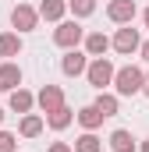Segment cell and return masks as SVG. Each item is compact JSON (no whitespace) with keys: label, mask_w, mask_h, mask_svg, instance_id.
<instances>
[{"label":"cell","mask_w":149,"mask_h":152,"mask_svg":"<svg viewBox=\"0 0 149 152\" xmlns=\"http://www.w3.org/2000/svg\"><path fill=\"white\" fill-rule=\"evenodd\" d=\"M32 106H36V96L32 92H25V88H14L11 92V110L14 113H32Z\"/></svg>","instance_id":"12"},{"label":"cell","mask_w":149,"mask_h":152,"mask_svg":"<svg viewBox=\"0 0 149 152\" xmlns=\"http://www.w3.org/2000/svg\"><path fill=\"white\" fill-rule=\"evenodd\" d=\"M0 88H4V92H14V88H21V67H18L14 60L0 64Z\"/></svg>","instance_id":"9"},{"label":"cell","mask_w":149,"mask_h":152,"mask_svg":"<svg viewBox=\"0 0 149 152\" xmlns=\"http://www.w3.org/2000/svg\"><path fill=\"white\" fill-rule=\"evenodd\" d=\"M110 46L117 50V53H135V50L142 46V39H139V28H131V25L117 28V36L110 39Z\"/></svg>","instance_id":"5"},{"label":"cell","mask_w":149,"mask_h":152,"mask_svg":"<svg viewBox=\"0 0 149 152\" xmlns=\"http://www.w3.org/2000/svg\"><path fill=\"white\" fill-rule=\"evenodd\" d=\"M43 124H46V120L39 113H21V127H18V131H21V138H39V134H43Z\"/></svg>","instance_id":"11"},{"label":"cell","mask_w":149,"mask_h":152,"mask_svg":"<svg viewBox=\"0 0 149 152\" xmlns=\"http://www.w3.org/2000/svg\"><path fill=\"white\" fill-rule=\"evenodd\" d=\"M0 124H4V110H0Z\"/></svg>","instance_id":"27"},{"label":"cell","mask_w":149,"mask_h":152,"mask_svg":"<svg viewBox=\"0 0 149 152\" xmlns=\"http://www.w3.org/2000/svg\"><path fill=\"white\" fill-rule=\"evenodd\" d=\"M64 11H68V0H43L39 4V18H46V21H64Z\"/></svg>","instance_id":"10"},{"label":"cell","mask_w":149,"mask_h":152,"mask_svg":"<svg viewBox=\"0 0 149 152\" xmlns=\"http://www.w3.org/2000/svg\"><path fill=\"white\" fill-rule=\"evenodd\" d=\"M82 39H85V28H82L78 21H57V28H53V42H57L60 50H78Z\"/></svg>","instance_id":"2"},{"label":"cell","mask_w":149,"mask_h":152,"mask_svg":"<svg viewBox=\"0 0 149 152\" xmlns=\"http://www.w3.org/2000/svg\"><path fill=\"white\" fill-rule=\"evenodd\" d=\"M89 53H78V50H68L64 53V60H60V71L68 78H78V75H85V67H89V60H85Z\"/></svg>","instance_id":"7"},{"label":"cell","mask_w":149,"mask_h":152,"mask_svg":"<svg viewBox=\"0 0 149 152\" xmlns=\"http://www.w3.org/2000/svg\"><path fill=\"white\" fill-rule=\"evenodd\" d=\"M142 96H149V75L142 78Z\"/></svg>","instance_id":"24"},{"label":"cell","mask_w":149,"mask_h":152,"mask_svg":"<svg viewBox=\"0 0 149 152\" xmlns=\"http://www.w3.org/2000/svg\"><path fill=\"white\" fill-rule=\"evenodd\" d=\"M142 21H146V28H149V7H146V14H142Z\"/></svg>","instance_id":"25"},{"label":"cell","mask_w":149,"mask_h":152,"mask_svg":"<svg viewBox=\"0 0 149 152\" xmlns=\"http://www.w3.org/2000/svg\"><path fill=\"white\" fill-rule=\"evenodd\" d=\"M36 103H39V110H43V113H53L57 106H64V92H60L57 85H46V88L36 96Z\"/></svg>","instance_id":"8"},{"label":"cell","mask_w":149,"mask_h":152,"mask_svg":"<svg viewBox=\"0 0 149 152\" xmlns=\"http://www.w3.org/2000/svg\"><path fill=\"white\" fill-rule=\"evenodd\" d=\"M74 152H103V142H100L92 131H85V134L74 142Z\"/></svg>","instance_id":"18"},{"label":"cell","mask_w":149,"mask_h":152,"mask_svg":"<svg viewBox=\"0 0 149 152\" xmlns=\"http://www.w3.org/2000/svg\"><path fill=\"white\" fill-rule=\"evenodd\" d=\"M74 117H78V124H82L85 131H96V127L103 124V113H100L96 106H82V110H78Z\"/></svg>","instance_id":"14"},{"label":"cell","mask_w":149,"mask_h":152,"mask_svg":"<svg viewBox=\"0 0 149 152\" xmlns=\"http://www.w3.org/2000/svg\"><path fill=\"white\" fill-rule=\"evenodd\" d=\"M21 53V36L18 32H4L0 36V57H18Z\"/></svg>","instance_id":"16"},{"label":"cell","mask_w":149,"mask_h":152,"mask_svg":"<svg viewBox=\"0 0 149 152\" xmlns=\"http://www.w3.org/2000/svg\"><path fill=\"white\" fill-rule=\"evenodd\" d=\"M142 71L135 67V64H128V67H114V88H117V96H139L142 92Z\"/></svg>","instance_id":"1"},{"label":"cell","mask_w":149,"mask_h":152,"mask_svg":"<svg viewBox=\"0 0 149 152\" xmlns=\"http://www.w3.org/2000/svg\"><path fill=\"white\" fill-rule=\"evenodd\" d=\"M92 106H96L103 117H114V113H117V96H110V92H100Z\"/></svg>","instance_id":"19"},{"label":"cell","mask_w":149,"mask_h":152,"mask_svg":"<svg viewBox=\"0 0 149 152\" xmlns=\"http://www.w3.org/2000/svg\"><path fill=\"white\" fill-rule=\"evenodd\" d=\"M68 11H71L74 18H89L96 11V0H68Z\"/></svg>","instance_id":"20"},{"label":"cell","mask_w":149,"mask_h":152,"mask_svg":"<svg viewBox=\"0 0 149 152\" xmlns=\"http://www.w3.org/2000/svg\"><path fill=\"white\" fill-rule=\"evenodd\" d=\"M85 78H89V85H92V88H100V92H103V88L114 81V64L107 60V57H92V64L85 67Z\"/></svg>","instance_id":"3"},{"label":"cell","mask_w":149,"mask_h":152,"mask_svg":"<svg viewBox=\"0 0 149 152\" xmlns=\"http://www.w3.org/2000/svg\"><path fill=\"white\" fill-rule=\"evenodd\" d=\"M142 152H149V138H146V142H142Z\"/></svg>","instance_id":"26"},{"label":"cell","mask_w":149,"mask_h":152,"mask_svg":"<svg viewBox=\"0 0 149 152\" xmlns=\"http://www.w3.org/2000/svg\"><path fill=\"white\" fill-rule=\"evenodd\" d=\"M50 152H74V149L68 145V142H53V145H50Z\"/></svg>","instance_id":"22"},{"label":"cell","mask_w":149,"mask_h":152,"mask_svg":"<svg viewBox=\"0 0 149 152\" xmlns=\"http://www.w3.org/2000/svg\"><path fill=\"white\" fill-rule=\"evenodd\" d=\"M107 50H110V39L103 36V32H89L85 36V53L89 57H103Z\"/></svg>","instance_id":"13"},{"label":"cell","mask_w":149,"mask_h":152,"mask_svg":"<svg viewBox=\"0 0 149 152\" xmlns=\"http://www.w3.org/2000/svg\"><path fill=\"white\" fill-rule=\"evenodd\" d=\"M135 0H110L107 4V18L117 21V25H131V18H135Z\"/></svg>","instance_id":"6"},{"label":"cell","mask_w":149,"mask_h":152,"mask_svg":"<svg viewBox=\"0 0 149 152\" xmlns=\"http://www.w3.org/2000/svg\"><path fill=\"white\" fill-rule=\"evenodd\" d=\"M11 25L18 28V36H21V32H32V28L39 25V11L29 7V4H18V7L11 11Z\"/></svg>","instance_id":"4"},{"label":"cell","mask_w":149,"mask_h":152,"mask_svg":"<svg viewBox=\"0 0 149 152\" xmlns=\"http://www.w3.org/2000/svg\"><path fill=\"white\" fill-rule=\"evenodd\" d=\"M71 120H74V113H71V110H68V106H57L53 113H46V124H50L53 131H64V127H68Z\"/></svg>","instance_id":"17"},{"label":"cell","mask_w":149,"mask_h":152,"mask_svg":"<svg viewBox=\"0 0 149 152\" xmlns=\"http://www.w3.org/2000/svg\"><path fill=\"white\" fill-rule=\"evenodd\" d=\"M0 152H18V138L11 131H0Z\"/></svg>","instance_id":"21"},{"label":"cell","mask_w":149,"mask_h":152,"mask_svg":"<svg viewBox=\"0 0 149 152\" xmlns=\"http://www.w3.org/2000/svg\"><path fill=\"white\" fill-rule=\"evenodd\" d=\"M139 53H142V60H146V64H149V39H146V42H142V46H139Z\"/></svg>","instance_id":"23"},{"label":"cell","mask_w":149,"mask_h":152,"mask_svg":"<svg viewBox=\"0 0 149 152\" xmlns=\"http://www.w3.org/2000/svg\"><path fill=\"white\" fill-rule=\"evenodd\" d=\"M110 149H114V152H135V138H131V131L117 127V131L110 134Z\"/></svg>","instance_id":"15"}]
</instances>
